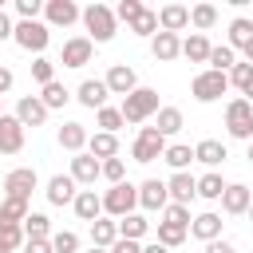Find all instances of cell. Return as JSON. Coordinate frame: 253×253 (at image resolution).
Instances as JSON below:
<instances>
[{
	"instance_id": "f907efd6",
	"label": "cell",
	"mask_w": 253,
	"mask_h": 253,
	"mask_svg": "<svg viewBox=\"0 0 253 253\" xmlns=\"http://www.w3.org/2000/svg\"><path fill=\"white\" fill-rule=\"evenodd\" d=\"M111 253H142V245H138V241H126V237H119V241L111 245Z\"/></svg>"
},
{
	"instance_id": "f6af8a7d",
	"label": "cell",
	"mask_w": 253,
	"mask_h": 253,
	"mask_svg": "<svg viewBox=\"0 0 253 253\" xmlns=\"http://www.w3.org/2000/svg\"><path fill=\"white\" fill-rule=\"evenodd\" d=\"M162 213H166L162 221H170V225H182V229H190V206H174V202H170V206H166Z\"/></svg>"
},
{
	"instance_id": "7c38bea8",
	"label": "cell",
	"mask_w": 253,
	"mask_h": 253,
	"mask_svg": "<svg viewBox=\"0 0 253 253\" xmlns=\"http://www.w3.org/2000/svg\"><path fill=\"white\" fill-rule=\"evenodd\" d=\"M103 83H107V91H111V95H123V99H126V95L138 87V75H134V67H130V63H115V67L103 75Z\"/></svg>"
},
{
	"instance_id": "d590c367",
	"label": "cell",
	"mask_w": 253,
	"mask_h": 253,
	"mask_svg": "<svg viewBox=\"0 0 253 253\" xmlns=\"http://www.w3.org/2000/svg\"><path fill=\"white\" fill-rule=\"evenodd\" d=\"M126 28H130L134 36H150V40H154V36H158V12L142 8V12H138V16L130 20V24H126Z\"/></svg>"
},
{
	"instance_id": "6f0895ef",
	"label": "cell",
	"mask_w": 253,
	"mask_h": 253,
	"mask_svg": "<svg viewBox=\"0 0 253 253\" xmlns=\"http://www.w3.org/2000/svg\"><path fill=\"white\" fill-rule=\"evenodd\" d=\"M245 63H253V40L245 43Z\"/></svg>"
},
{
	"instance_id": "7dc6e473",
	"label": "cell",
	"mask_w": 253,
	"mask_h": 253,
	"mask_svg": "<svg viewBox=\"0 0 253 253\" xmlns=\"http://www.w3.org/2000/svg\"><path fill=\"white\" fill-rule=\"evenodd\" d=\"M0 237H4L12 249H24V241H28V237H24V225H0Z\"/></svg>"
},
{
	"instance_id": "836d02e7",
	"label": "cell",
	"mask_w": 253,
	"mask_h": 253,
	"mask_svg": "<svg viewBox=\"0 0 253 253\" xmlns=\"http://www.w3.org/2000/svg\"><path fill=\"white\" fill-rule=\"evenodd\" d=\"M28 213H32V210H28V202H20V198H4V202H0V225H24Z\"/></svg>"
},
{
	"instance_id": "9f6ffc18",
	"label": "cell",
	"mask_w": 253,
	"mask_h": 253,
	"mask_svg": "<svg viewBox=\"0 0 253 253\" xmlns=\"http://www.w3.org/2000/svg\"><path fill=\"white\" fill-rule=\"evenodd\" d=\"M241 99H245V103H253V75H249V83L241 87Z\"/></svg>"
},
{
	"instance_id": "7bdbcfd3",
	"label": "cell",
	"mask_w": 253,
	"mask_h": 253,
	"mask_svg": "<svg viewBox=\"0 0 253 253\" xmlns=\"http://www.w3.org/2000/svg\"><path fill=\"white\" fill-rule=\"evenodd\" d=\"M95 123H99V130L115 134V130L123 126V115H119V107H99V111H95Z\"/></svg>"
},
{
	"instance_id": "8992f818",
	"label": "cell",
	"mask_w": 253,
	"mask_h": 253,
	"mask_svg": "<svg viewBox=\"0 0 253 253\" xmlns=\"http://www.w3.org/2000/svg\"><path fill=\"white\" fill-rule=\"evenodd\" d=\"M225 91H229V79H225L221 71H210V67H206V71H198V75L190 79V95H194L198 103H217Z\"/></svg>"
},
{
	"instance_id": "7402d4cb",
	"label": "cell",
	"mask_w": 253,
	"mask_h": 253,
	"mask_svg": "<svg viewBox=\"0 0 253 253\" xmlns=\"http://www.w3.org/2000/svg\"><path fill=\"white\" fill-rule=\"evenodd\" d=\"M150 55H154L158 63H170V59L182 55V40H178L174 32H158V36L150 40Z\"/></svg>"
},
{
	"instance_id": "ac0fdd59",
	"label": "cell",
	"mask_w": 253,
	"mask_h": 253,
	"mask_svg": "<svg viewBox=\"0 0 253 253\" xmlns=\"http://www.w3.org/2000/svg\"><path fill=\"white\" fill-rule=\"evenodd\" d=\"M107 95H111V91H107V83H103V79H83V83L75 87V99H79L87 111L107 107Z\"/></svg>"
},
{
	"instance_id": "4dcf8cb0",
	"label": "cell",
	"mask_w": 253,
	"mask_h": 253,
	"mask_svg": "<svg viewBox=\"0 0 253 253\" xmlns=\"http://www.w3.org/2000/svg\"><path fill=\"white\" fill-rule=\"evenodd\" d=\"M225 186H229V182H225L217 170H210V174H202V178H198V198H206V202H221Z\"/></svg>"
},
{
	"instance_id": "44dd1931",
	"label": "cell",
	"mask_w": 253,
	"mask_h": 253,
	"mask_svg": "<svg viewBox=\"0 0 253 253\" xmlns=\"http://www.w3.org/2000/svg\"><path fill=\"white\" fill-rule=\"evenodd\" d=\"M71 210H75L79 221H95V217H103V194H95V190H79L75 202H71Z\"/></svg>"
},
{
	"instance_id": "5bb4252c",
	"label": "cell",
	"mask_w": 253,
	"mask_h": 253,
	"mask_svg": "<svg viewBox=\"0 0 253 253\" xmlns=\"http://www.w3.org/2000/svg\"><path fill=\"white\" fill-rule=\"evenodd\" d=\"M24 150V126L16 115H0V154H20Z\"/></svg>"
},
{
	"instance_id": "7a4b0ae2",
	"label": "cell",
	"mask_w": 253,
	"mask_h": 253,
	"mask_svg": "<svg viewBox=\"0 0 253 253\" xmlns=\"http://www.w3.org/2000/svg\"><path fill=\"white\" fill-rule=\"evenodd\" d=\"M119 115H123V123H146L150 115H158V91L154 87H134L123 99Z\"/></svg>"
},
{
	"instance_id": "b9f144b4",
	"label": "cell",
	"mask_w": 253,
	"mask_h": 253,
	"mask_svg": "<svg viewBox=\"0 0 253 253\" xmlns=\"http://www.w3.org/2000/svg\"><path fill=\"white\" fill-rule=\"evenodd\" d=\"M32 79H36L40 87H47V83L55 79V63H51L47 55H36V59H32Z\"/></svg>"
},
{
	"instance_id": "be15d7a7",
	"label": "cell",
	"mask_w": 253,
	"mask_h": 253,
	"mask_svg": "<svg viewBox=\"0 0 253 253\" xmlns=\"http://www.w3.org/2000/svg\"><path fill=\"white\" fill-rule=\"evenodd\" d=\"M0 115H4V99H0Z\"/></svg>"
},
{
	"instance_id": "c3c4849f",
	"label": "cell",
	"mask_w": 253,
	"mask_h": 253,
	"mask_svg": "<svg viewBox=\"0 0 253 253\" xmlns=\"http://www.w3.org/2000/svg\"><path fill=\"white\" fill-rule=\"evenodd\" d=\"M16 12H20V20H36L43 12V0H16Z\"/></svg>"
},
{
	"instance_id": "9a60e30c",
	"label": "cell",
	"mask_w": 253,
	"mask_h": 253,
	"mask_svg": "<svg viewBox=\"0 0 253 253\" xmlns=\"http://www.w3.org/2000/svg\"><path fill=\"white\" fill-rule=\"evenodd\" d=\"M16 119H20L24 130H28V126H43V123H47V107L40 103V95H24V99L16 103Z\"/></svg>"
},
{
	"instance_id": "d4e9b609",
	"label": "cell",
	"mask_w": 253,
	"mask_h": 253,
	"mask_svg": "<svg viewBox=\"0 0 253 253\" xmlns=\"http://www.w3.org/2000/svg\"><path fill=\"white\" fill-rule=\"evenodd\" d=\"M67 174L75 178V186H95V178H99V158H91V154L83 150V154L71 158V170H67Z\"/></svg>"
},
{
	"instance_id": "ba28073f",
	"label": "cell",
	"mask_w": 253,
	"mask_h": 253,
	"mask_svg": "<svg viewBox=\"0 0 253 253\" xmlns=\"http://www.w3.org/2000/svg\"><path fill=\"white\" fill-rule=\"evenodd\" d=\"M40 186V174L32 166H16L8 178H4V198H20V202H32V190Z\"/></svg>"
},
{
	"instance_id": "8d00e7d4",
	"label": "cell",
	"mask_w": 253,
	"mask_h": 253,
	"mask_svg": "<svg viewBox=\"0 0 253 253\" xmlns=\"http://www.w3.org/2000/svg\"><path fill=\"white\" fill-rule=\"evenodd\" d=\"M206 63H210V71H221V75H225V71L237 63V51H233L229 43H221V47H210V59H206Z\"/></svg>"
},
{
	"instance_id": "2e32d148",
	"label": "cell",
	"mask_w": 253,
	"mask_h": 253,
	"mask_svg": "<svg viewBox=\"0 0 253 253\" xmlns=\"http://www.w3.org/2000/svg\"><path fill=\"white\" fill-rule=\"evenodd\" d=\"M138 206H142V210H166V206H170L166 182H162V178H146V182L138 186Z\"/></svg>"
},
{
	"instance_id": "cb8c5ba5",
	"label": "cell",
	"mask_w": 253,
	"mask_h": 253,
	"mask_svg": "<svg viewBox=\"0 0 253 253\" xmlns=\"http://www.w3.org/2000/svg\"><path fill=\"white\" fill-rule=\"evenodd\" d=\"M229 158V150H225V142H217V138H202L198 146H194V162H202V166H221Z\"/></svg>"
},
{
	"instance_id": "52a82bcc",
	"label": "cell",
	"mask_w": 253,
	"mask_h": 253,
	"mask_svg": "<svg viewBox=\"0 0 253 253\" xmlns=\"http://www.w3.org/2000/svg\"><path fill=\"white\" fill-rule=\"evenodd\" d=\"M162 154H166V138H162V134H158L154 126H142V130L134 134V146H130V158L146 166V162H154V158H162Z\"/></svg>"
},
{
	"instance_id": "83f0119b",
	"label": "cell",
	"mask_w": 253,
	"mask_h": 253,
	"mask_svg": "<svg viewBox=\"0 0 253 253\" xmlns=\"http://www.w3.org/2000/svg\"><path fill=\"white\" fill-rule=\"evenodd\" d=\"M182 126H186V119H182V111H178V107H158V115H154V130H158L162 138L178 134Z\"/></svg>"
},
{
	"instance_id": "681fc988",
	"label": "cell",
	"mask_w": 253,
	"mask_h": 253,
	"mask_svg": "<svg viewBox=\"0 0 253 253\" xmlns=\"http://www.w3.org/2000/svg\"><path fill=\"white\" fill-rule=\"evenodd\" d=\"M24 253H55V249H51V237H32L24 241Z\"/></svg>"
},
{
	"instance_id": "ffe728a7",
	"label": "cell",
	"mask_w": 253,
	"mask_h": 253,
	"mask_svg": "<svg viewBox=\"0 0 253 253\" xmlns=\"http://www.w3.org/2000/svg\"><path fill=\"white\" fill-rule=\"evenodd\" d=\"M221 213H213V210H206V213H198V217H190V233L198 237V241H217L221 237Z\"/></svg>"
},
{
	"instance_id": "74e56055",
	"label": "cell",
	"mask_w": 253,
	"mask_h": 253,
	"mask_svg": "<svg viewBox=\"0 0 253 253\" xmlns=\"http://www.w3.org/2000/svg\"><path fill=\"white\" fill-rule=\"evenodd\" d=\"M166 162H170V170L178 174V170H186L190 162H194V150L186 146V142H174V146H166V154H162Z\"/></svg>"
},
{
	"instance_id": "816d5d0a",
	"label": "cell",
	"mask_w": 253,
	"mask_h": 253,
	"mask_svg": "<svg viewBox=\"0 0 253 253\" xmlns=\"http://www.w3.org/2000/svg\"><path fill=\"white\" fill-rule=\"evenodd\" d=\"M12 83H16V75H12V67H4V63H0V99H4L8 91H12Z\"/></svg>"
},
{
	"instance_id": "277c9868",
	"label": "cell",
	"mask_w": 253,
	"mask_h": 253,
	"mask_svg": "<svg viewBox=\"0 0 253 253\" xmlns=\"http://www.w3.org/2000/svg\"><path fill=\"white\" fill-rule=\"evenodd\" d=\"M134 206H138V186H130V182H119V186H111L103 194V213L115 217V221L134 213Z\"/></svg>"
},
{
	"instance_id": "4316f807",
	"label": "cell",
	"mask_w": 253,
	"mask_h": 253,
	"mask_svg": "<svg viewBox=\"0 0 253 253\" xmlns=\"http://www.w3.org/2000/svg\"><path fill=\"white\" fill-rule=\"evenodd\" d=\"M115 241H119L115 217H95V221H91V245H95V249H111Z\"/></svg>"
},
{
	"instance_id": "4fadbf2b",
	"label": "cell",
	"mask_w": 253,
	"mask_h": 253,
	"mask_svg": "<svg viewBox=\"0 0 253 253\" xmlns=\"http://www.w3.org/2000/svg\"><path fill=\"white\" fill-rule=\"evenodd\" d=\"M43 194H47V202H51V206H71V202H75V194H79V186H75V178H71V174H51Z\"/></svg>"
},
{
	"instance_id": "60d3db41",
	"label": "cell",
	"mask_w": 253,
	"mask_h": 253,
	"mask_svg": "<svg viewBox=\"0 0 253 253\" xmlns=\"http://www.w3.org/2000/svg\"><path fill=\"white\" fill-rule=\"evenodd\" d=\"M99 178H107L111 186L126 182V162H123V158H107V162H99Z\"/></svg>"
},
{
	"instance_id": "1f68e13d",
	"label": "cell",
	"mask_w": 253,
	"mask_h": 253,
	"mask_svg": "<svg viewBox=\"0 0 253 253\" xmlns=\"http://www.w3.org/2000/svg\"><path fill=\"white\" fill-rule=\"evenodd\" d=\"M249 40H253V20L249 16H233L229 20V47L233 51H245Z\"/></svg>"
},
{
	"instance_id": "f5cc1de1",
	"label": "cell",
	"mask_w": 253,
	"mask_h": 253,
	"mask_svg": "<svg viewBox=\"0 0 253 253\" xmlns=\"http://www.w3.org/2000/svg\"><path fill=\"white\" fill-rule=\"evenodd\" d=\"M202 253H237V249H233L225 237H217V241H206V249H202Z\"/></svg>"
},
{
	"instance_id": "d6a6232c",
	"label": "cell",
	"mask_w": 253,
	"mask_h": 253,
	"mask_svg": "<svg viewBox=\"0 0 253 253\" xmlns=\"http://www.w3.org/2000/svg\"><path fill=\"white\" fill-rule=\"evenodd\" d=\"M40 103H43L47 111H59V107H67V103H71V91H67L59 79H51V83L40 91Z\"/></svg>"
},
{
	"instance_id": "11a10c76",
	"label": "cell",
	"mask_w": 253,
	"mask_h": 253,
	"mask_svg": "<svg viewBox=\"0 0 253 253\" xmlns=\"http://www.w3.org/2000/svg\"><path fill=\"white\" fill-rule=\"evenodd\" d=\"M142 253H170L166 245H158V241H150V245H142Z\"/></svg>"
},
{
	"instance_id": "f546056e",
	"label": "cell",
	"mask_w": 253,
	"mask_h": 253,
	"mask_svg": "<svg viewBox=\"0 0 253 253\" xmlns=\"http://www.w3.org/2000/svg\"><path fill=\"white\" fill-rule=\"evenodd\" d=\"M115 225H119V237H126V241H142V237L150 233V221H146L142 213H126V217H119Z\"/></svg>"
},
{
	"instance_id": "94428289",
	"label": "cell",
	"mask_w": 253,
	"mask_h": 253,
	"mask_svg": "<svg viewBox=\"0 0 253 253\" xmlns=\"http://www.w3.org/2000/svg\"><path fill=\"white\" fill-rule=\"evenodd\" d=\"M249 162H253V142H249Z\"/></svg>"
},
{
	"instance_id": "6da1fadb",
	"label": "cell",
	"mask_w": 253,
	"mask_h": 253,
	"mask_svg": "<svg viewBox=\"0 0 253 253\" xmlns=\"http://www.w3.org/2000/svg\"><path fill=\"white\" fill-rule=\"evenodd\" d=\"M79 20H83V28H87V40L91 43H107V40H115V28H119V20H115V8H107V4H87L83 12H79Z\"/></svg>"
},
{
	"instance_id": "30bf717a",
	"label": "cell",
	"mask_w": 253,
	"mask_h": 253,
	"mask_svg": "<svg viewBox=\"0 0 253 253\" xmlns=\"http://www.w3.org/2000/svg\"><path fill=\"white\" fill-rule=\"evenodd\" d=\"M166 194H170L174 206H190V202L198 198V178H194L190 170H178V174L166 178Z\"/></svg>"
},
{
	"instance_id": "d6986e66",
	"label": "cell",
	"mask_w": 253,
	"mask_h": 253,
	"mask_svg": "<svg viewBox=\"0 0 253 253\" xmlns=\"http://www.w3.org/2000/svg\"><path fill=\"white\" fill-rule=\"evenodd\" d=\"M249 202H253V190H249L245 182H229V186H225V194H221V210H225V213H233V217H237V213H245V210H249Z\"/></svg>"
},
{
	"instance_id": "680465c9",
	"label": "cell",
	"mask_w": 253,
	"mask_h": 253,
	"mask_svg": "<svg viewBox=\"0 0 253 253\" xmlns=\"http://www.w3.org/2000/svg\"><path fill=\"white\" fill-rule=\"evenodd\" d=\"M0 253H16V249H12V245H8L4 237H0Z\"/></svg>"
},
{
	"instance_id": "8fae6325",
	"label": "cell",
	"mask_w": 253,
	"mask_h": 253,
	"mask_svg": "<svg viewBox=\"0 0 253 253\" xmlns=\"http://www.w3.org/2000/svg\"><path fill=\"white\" fill-rule=\"evenodd\" d=\"M79 4L75 0H43V16H47V28H67L79 20Z\"/></svg>"
},
{
	"instance_id": "ee69618b",
	"label": "cell",
	"mask_w": 253,
	"mask_h": 253,
	"mask_svg": "<svg viewBox=\"0 0 253 253\" xmlns=\"http://www.w3.org/2000/svg\"><path fill=\"white\" fill-rule=\"evenodd\" d=\"M51 249L55 253H79V237L71 229H59V233H51Z\"/></svg>"
},
{
	"instance_id": "ab89813d",
	"label": "cell",
	"mask_w": 253,
	"mask_h": 253,
	"mask_svg": "<svg viewBox=\"0 0 253 253\" xmlns=\"http://www.w3.org/2000/svg\"><path fill=\"white\" fill-rule=\"evenodd\" d=\"M24 237H28V241H32V237H51L47 213H28V217H24Z\"/></svg>"
},
{
	"instance_id": "9c48e42d",
	"label": "cell",
	"mask_w": 253,
	"mask_h": 253,
	"mask_svg": "<svg viewBox=\"0 0 253 253\" xmlns=\"http://www.w3.org/2000/svg\"><path fill=\"white\" fill-rule=\"evenodd\" d=\"M91 55H95V43H91L87 36H71V40H63L59 63H63V67H87Z\"/></svg>"
},
{
	"instance_id": "bcb514c9",
	"label": "cell",
	"mask_w": 253,
	"mask_h": 253,
	"mask_svg": "<svg viewBox=\"0 0 253 253\" xmlns=\"http://www.w3.org/2000/svg\"><path fill=\"white\" fill-rule=\"evenodd\" d=\"M142 8H146L142 0H119V8H115V20H126V24H130V20H134Z\"/></svg>"
},
{
	"instance_id": "3957f363",
	"label": "cell",
	"mask_w": 253,
	"mask_h": 253,
	"mask_svg": "<svg viewBox=\"0 0 253 253\" xmlns=\"http://www.w3.org/2000/svg\"><path fill=\"white\" fill-rule=\"evenodd\" d=\"M225 130L229 138H241V142H253V103H245L241 95L225 103Z\"/></svg>"
},
{
	"instance_id": "f1b7e54d",
	"label": "cell",
	"mask_w": 253,
	"mask_h": 253,
	"mask_svg": "<svg viewBox=\"0 0 253 253\" xmlns=\"http://www.w3.org/2000/svg\"><path fill=\"white\" fill-rule=\"evenodd\" d=\"M210 47H213V43H210L202 32H190V36L182 40V55H186L190 63H206V59H210Z\"/></svg>"
},
{
	"instance_id": "5b68a950",
	"label": "cell",
	"mask_w": 253,
	"mask_h": 253,
	"mask_svg": "<svg viewBox=\"0 0 253 253\" xmlns=\"http://www.w3.org/2000/svg\"><path fill=\"white\" fill-rule=\"evenodd\" d=\"M12 40H16L24 51L43 55V47H47V40H51V28H47L43 20H20V24L12 28Z\"/></svg>"
},
{
	"instance_id": "e575fe53",
	"label": "cell",
	"mask_w": 253,
	"mask_h": 253,
	"mask_svg": "<svg viewBox=\"0 0 253 253\" xmlns=\"http://www.w3.org/2000/svg\"><path fill=\"white\" fill-rule=\"evenodd\" d=\"M190 24L206 36V32L217 24V8H213V4H194V8H190Z\"/></svg>"
},
{
	"instance_id": "603a6c76",
	"label": "cell",
	"mask_w": 253,
	"mask_h": 253,
	"mask_svg": "<svg viewBox=\"0 0 253 253\" xmlns=\"http://www.w3.org/2000/svg\"><path fill=\"white\" fill-rule=\"evenodd\" d=\"M87 154H91V158H99V162L119 158V138H115V134H107V130H95V134H87Z\"/></svg>"
},
{
	"instance_id": "484cf974",
	"label": "cell",
	"mask_w": 253,
	"mask_h": 253,
	"mask_svg": "<svg viewBox=\"0 0 253 253\" xmlns=\"http://www.w3.org/2000/svg\"><path fill=\"white\" fill-rule=\"evenodd\" d=\"M55 138H59V146H63V150L83 154V146H87V126H83V123H63Z\"/></svg>"
},
{
	"instance_id": "e0dca14e",
	"label": "cell",
	"mask_w": 253,
	"mask_h": 253,
	"mask_svg": "<svg viewBox=\"0 0 253 253\" xmlns=\"http://www.w3.org/2000/svg\"><path fill=\"white\" fill-rule=\"evenodd\" d=\"M182 28H190V8L186 4H162L158 8V32H182Z\"/></svg>"
},
{
	"instance_id": "6125c7cd",
	"label": "cell",
	"mask_w": 253,
	"mask_h": 253,
	"mask_svg": "<svg viewBox=\"0 0 253 253\" xmlns=\"http://www.w3.org/2000/svg\"><path fill=\"white\" fill-rule=\"evenodd\" d=\"M245 213H249V217H253V202H249V210H245Z\"/></svg>"
},
{
	"instance_id": "f35d334b",
	"label": "cell",
	"mask_w": 253,
	"mask_h": 253,
	"mask_svg": "<svg viewBox=\"0 0 253 253\" xmlns=\"http://www.w3.org/2000/svg\"><path fill=\"white\" fill-rule=\"evenodd\" d=\"M186 233L190 229H182V225H170V221H158V245H166V249H178L182 241H186Z\"/></svg>"
},
{
	"instance_id": "db71d44e",
	"label": "cell",
	"mask_w": 253,
	"mask_h": 253,
	"mask_svg": "<svg viewBox=\"0 0 253 253\" xmlns=\"http://www.w3.org/2000/svg\"><path fill=\"white\" fill-rule=\"evenodd\" d=\"M12 28H16V24H12V20H8V12L0 8V40H12Z\"/></svg>"
},
{
	"instance_id": "91938a15",
	"label": "cell",
	"mask_w": 253,
	"mask_h": 253,
	"mask_svg": "<svg viewBox=\"0 0 253 253\" xmlns=\"http://www.w3.org/2000/svg\"><path fill=\"white\" fill-rule=\"evenodd\" d=\"M87 253H111V249H95V245H91V249H87Z\"/></svg>"
}]
</instances>
